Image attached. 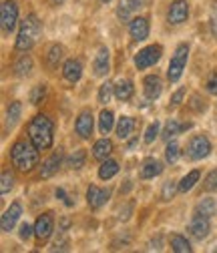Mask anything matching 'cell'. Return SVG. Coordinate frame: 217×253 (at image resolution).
Returning <instances> with one entry per match:
<instances>
[{
  "label": "cell",
  "mask_w": 217,
  "mask_h": 253,
  "mask_svg": "<svg viewBox=\"0 0 217 253\" xmlns=\"http://www.w3.org/2000/svg\"><path fill=\"white\" fill-rule=\"evenodd\" d=\"M0 183H2V185H0V193H2V195H6L8 191H10V189L14 187V175L6 169V171H2V181H0Z\"/></svg>",
  "instance_id": "d590c367"
},
{
  "label": "cell",
  "mask_w": 217,
  "mask_h": 253,
  "mask_svg": "<svg viewBox=\"0 0 217 253\" xmlns=\"http://www.w3.org/2000/svg\"><path fill=\"white\" fill-rule=\"evenodd\" d=\"M117 173H119V163H117L115 159H105V161H101V167H99V177H101L103 181L113 179Z\"/></svg>",
  "instance_id": "d4e9b609"
},
{
  "label": "cell",
  "mask_w": 217,
  "mask_h": 253,
  "mask_svg": "<svg viewBox=\"0 0 217 253\" xmlns=\"http://www.w3.org/2000/svg\"><path fill=\"white\" fill-rule=\"evenodd\" d=\"M20 215H22V205L18 203V201H14L6 211H4V215H2V219H0V227H2V231H12V227L16 225V221L20 219Z\"/></svg>",
  "instance_id": "5bb4252c"
},
{
  "label": "cell",
  "mask_w": 217,
  "mask_h": 253,
  "mask_svg": "<svg viewBox=\"0 0 217 253\" xmlns=\"http://www.w3.org/2000/svg\"><path fill=\"white\" fill-rule=\"evenodd\" d=\"M189 233L195 237V239H205L207 235H209V231H211V225H209V217H203V215H193V219L189 221Z\"/></svg>",
  "instance_id": "4fadbf2b"
},
{
  "label": "cell",
  "mask_w": 217,
  "mask_h": 253,
  "mask_svg": "<svg viewBox=\"0 0 217 253\" xmlns=\"http://www.w3.org/2000/svg\"><path fill=\"white\" fill-rule=\"evenodd\" d=\"M143 8V0H121L117 6V16L123 22H131L133 16Z\"/></svg>",
  "instance_id": "8fae6325"
},
{
  "label": "cell",
  "mask_w": 217,
  "mask_h": 253,
  "mask_svg": "<svg viewBox=\"0 0 217 253\" xmlns=\"http://www.w3.org/2000/svg\"><path fill=\"white\" fill-rule=\"evenodd\" d=\"M143 86H145L147 99H151V101L159 99V97H161V92H163V83H161V79H159L157 75H149V77H145Z\"/></svg>",
  "instance_id": "e0dca14e"
},
{
  "label": "cell",
  "mask_w": 217,
  "mask_h": 253,
  "mask_svg": "<svg viewBox=\"0 0 217 253\" xmlns=\"http://www.w3.org/2000/svg\"><path fill=\"white\" fill-rule=\"evenodd\" d=\"M52 2H54V4H63V2H65V0H52Z\"/></svg>",
  "instance_id": "7dc6e473"
},
{
  "label": "cell",
  "mask_w": 217,
  "mask_h": 253,
  "mask_svg": "<svg viewBox=\"0 0 217 253\" xmlns=\"http://www.w3.org/2000/svg\"><path fill=\"white\" fill-rule=\"evenodd\" d=\"M54 231V217L52 213H43L39 219H37V223H35V235L37 239L43 243L46 241Z\"/></svg>",
  "instance_id": "ba28073f"
},
{
  "label": "cell",
  "mask_w": 217,
  "mask_h": 253,
  "mask_svg": "<svg viewBox=\"0 0 217 253\" xmlns=\"http://www.w3.org/2000/svg\"><path fill=\"white\" fill-rule=\"evenodd\" d=\"M30 71H33V58L28 54H22L14 62V73H16V77H26V75H30Z\"/></svg>",
  "instance_id": "f1b7e54d"
},
{
  "label": "cell",
  "mask_w": 217,
  "mask_h": 253,
  "mask_svg": "<svg viewBox=\"0 0 217 253\" xmlns=\"http://www.w3.org/2000/svg\"><path fill=\"white\" fill-rule=\"evenodd\" d=\"M187 58H189V46L187 44H179L175 54L171 56V62H169V69H167V79L171 83H177L187 67Z\"/></svg>",
  "instance_id": "277c9868"
},
{
  "label": "cell",
  "mask_w": 217,
  "mask_h": 253,
  "mask_svg": "<svg viewBox=\"0 0 217 253\" xmlns=\"http://www.w3.org/2000/svg\"><path fill=\"white\" fill-rule=\"evenodd\" d=\"M92 129H95V119H92V113L88 109H85L75 123V131L81 139H88L92 135Z\"/></svg>",
  "instance_id": "30bf717a"
},
{
  "label": "cell",
  "mask_w": 217,
  "mask_h": 253,
  "mask_svg": "<svg viewBox=\"0 0 217 253\" xmlns=\"http://www.w3.org/2000/svg\"><path fill=\"white\" fill-rule=\"evenodd\" d=\"M209 26H211V33H213V37H217V6H215V8H213V12H211Z\"/></svg>",
  "instance_id": "7bdbcfd3"
},
{
  "label": "cell",
  "mask_w": 217,
  "mask_h": 253,
  "mask_svg": "<svg viewBox=\"0 0 217 253\" xmlns=\"http://www.w3.org/2000/svg\"><path fill=\"white\" fill-rule=\"evenodd\" d=\"M56 197H58V199H63L67 207H73V201H71V197L65 193V189H56Z\"/></svg>",
  "instance_id": "ee69618b"
},
{
  "label": "cell",
  "mask_w": 217,
  "mask_h": 253,
  "mask_svg": "<svg viewBox=\"0 0 217 253\" xmlns=\"http://www.w3.org/2000/svg\"><path fill=\"white\" fill-rule=\"evenodd\" d=\"M39 147L33 143V141H16L10 149V159H12V165L18 169V171H33L37 165H39Z\"/></svg>",
  "instance_id": "6da1fadb"
},
{
  "label": "cell",
  "mask_w": 217,
  "mask_h": 253,
  "mask_svg": "<svg viewBox=\"0 0 217 253\" xmlns=\"http://www.w3.org/2000/svg\"><path fill=\"white\" fill-rule=\"evenodd\" d=\"M205 189L207 191H217V167L205 177Z\"/></svg>",
  "instance_id": "ab89813d"
},
{
  "label": "cell",
  "mask_w": 217,
  "mask_h": 253,
  "mask_svg": "<svg viewBox=\"0 0 217 253\" xmlns=\"http://www.w3.org/2000/svg\"><path fill=\"white\" fill-rule=\"evenodd\" d=\"M165 159H167V163H175L179 159V145H177V141H167Z\"/></svg>",
  "instance_id": "e575fe53"
},
{
  "label": "cell",
  "mask_w": 217,
  "mask_h": 253,
  "mask_svg": "<svg viewBox=\"0 0 217 253\" xmlns=\"http://www.w3.org/2000/svg\"><path fill=\"white\" fill-rule=\"evenodd\" d=\"M111 153H113V143H111L107 137H105V139H99V141L95 143V147H92V157H95L97 161L109 159Z\"/></svg>",
  "instance_id": "44dd1931"
},
{
  "label": "cell",
  "mask_w": 217,
  "mask_h": 253,
  "mask_svg": "<svg viewBox=\"0 0 217 253\" xmlns=\"http://www.w3.org/2000/svg\"><path fill=\"white\" fill-rule=\"evenodd\" d=\"M205 86H207V92H211V94H217V71H213V73L209 75V79H207Z\"/></svg>",
  "instance_id": "60d3db41"
},
{
  "label": "cell",
  "mask_w": 217,
  "mask_h": 253,
  "mask_svg": "<svg viewBox=\"0 0 217 253\" xmlns=\"http://www.w3.org/2000/svg\"><path fill=\"white\" fill-rule=\"evenodd\" d=\"M63 56H65V48L60 46V44H52V46L48 48V56H46V60H48V65L54 69V67H58V62L63 60Z\"/></svg>",
  "instance_id": "d6a6232c"
},
{
  "label": "cell",
  "mask_w": 217,
  "mask_h": 253,
  "mask_svg": "<svg viewBox=\"0 0 217 253\" xmlns=\"http://www.w3.org/2000/svg\"><path fill=\"white\" fill-rule=\"evenodd\" d=\"M28 139L33 141L41 151L50 149L54 135H52V121L46 115H37L28 125Z\"/></svg>",
  "instance_id": "7a4b0ae2"
},
{
  "label": "cell",
  "mask_w": 217,
  "mask_h": 253,
  "mask_svg": "<svg viewBox=\"0 0 217 253\" xmlns=\"http://www.w3.org/2000/svg\"><path fill=\"white\" fill-rule=\"evenodd\" d=\"M111 69V54H109V48L107 46H101L95 60H92V71H95L97 77H105Z\"/></svg>",
  "instance_id": "2e32d148"
},
{
  "label": "cell",
  "mask_w": 217,
  "mask_h": 253,
  "mask_svg": "<svg viewBox=\"0 0 217 253\" xmlns=\"http://www.w3.org/2000/svg\"><path fill=\"white\" fill-rule=\"evenodd\" d=\"M0 22H2L4 35H10L12 30L16 28V22H18V4H16V0H4L2 14H0Z\"/></svg>",
  "instance_id": "8992f818"
},
{
  "label": "cell",
  "mask_w": 217,
  "mask_h": 253,
  "mask_svg": "<svg viewBox=\"0 0 217 253\" xmlns=\"http://www.w3.org/2000/svg\"><path fill=\"white\" fill-rule=\"evenodd\" d=\"M161 171H163V165H161L157 159H147V161L141 165V177H143V179H153V177L161 175Z\"/></svg>",
  "instance_id": "603a6c76"
},
{
  "label": "cell",
  "mask_w": 217,
  "mask_h": 253,
  "mask_svg": "<svg viewBox=\"0 0 217 253\" xmlns=\"http://www.w3.org/2000/svg\"><path fill=\"white\" fill-rule=\"evenodd\" d=\"M20 115H22V105H20L18 101H14V103L8 107V113H6V131H12V129H14L16 123H18V119H20Z\"/></svg>",
  "instance_id": "4316f807"
},
{
  "label": "cell",
  "mask_w": 217,
  "mask_h": 253,
  "mask_svg": "<svg viewBox=\"0 0 217 253\" xmlns=\"http://www.w3.org/2000/svg\"><path fill=\"white\" fill-rule=\"evenodd\" d=\"M183 97H185V88L181 86V88H179V90H177V92L173 94V97H171V103H173V105H181Z\"/></svg>",
  "instance_id": "f6af8a7d"
},
{
  "label": "cell",
  "mask_w": 217,
  "mask_h": 253,
  "mask_svg": "<svg viewBox=\"0 0 217 253\" xmlns=\"http://www.w3.org/2000/svg\"><path fill=\"white\" fill-rule=\"evenodd\" d=\"M175 191H179V185H177L175 181H165L163 191H161V199H163V201H171L173 195H175Z\"/></svg>",
  "instance_id": "8d00e7d4"
},
{
  "label": "cell",
  "mask_w": 217,
  "mask_h": 253,
  "mask_svg": "<svg viewBox=\"0 0 217 253\" xmlns=\"http://www.w3.org/2000/svg\"><path fill=\"white\" fill-rule=\"evenodd\" d=\"M85 161H87V153H85V149H77L73 155L67 157V167L77 171V169H83V167H85Z\"/></svg>",
  "instance_id": "f546056e"
},
{
  "label": "cell",
  "mask_w": 217,
  "mask_h": 253,
  "mask_svg": "<svg viewBox=\"0 0 217 253\" xmlns=\"http://www.w3.org/2000/svg\"><path fill=\"white\" fill-rule=\"evenodd\" d=\"M60 163H63V153H60V149H58V151H54V153L48 157V159L43 163V169H41V177H43V179H48V177H52V175L58 171Z\"/></svg>",
  "instance_id": "d6986e66"
},
{
  "label": "cell",
  "mask_w": 217,
  "mask_h": 253,
  "mask_svg": "<svg viewBox=\"0 0 217 253\" xmlns=\"http://www.w3.org/2000/svg\"><path fill=\"white\" fill-rule=\"evenodd\" d=\"M187 151H189L191 159L201 161V159H205V157L211 153V143H209V139H207L205 135H195V137L189 141Z\"/></svg>",
  "instance_id": "52a82bcc"
},
{
  "label": "cell",
  "mask_w": 217,
  "mask_h": 253,
  "mask_svg": "<svg viewBox=\"0 0 217 253\" xmlns=\"http://www.w3.org/2000/svg\"><path fill=\"white\" fill-rule=\"evenodd\" d=\"M129 35L135 42H141L149 37V20L143 18V16H135L131 22H129Z\"/></svg>",
  "instance_id": "9a60e30c"
},
{
  "label": "cell",
  "mask_w": 217,
  "mask_h": 253,
  "mask_svg": "<svg viewBox=\"0 0 217 253\" xmlns=\"http://www.w3.org/2000/svg\"><path fill=\"white\" fill-rule=\"evenodd\" d=\"M135 131V119L133 117H121L119 123H117V137L119 139H129Z\"/></svg>",
  "instance_id": "7402d4cb"
},
{
  "label": "cell",
  "mask_w": 217,
  "mask_h": 253,
  "mask_svg": "<svg viewBox=\"0 0 217 253\" xmlns=\"http://www.w3.org/2000/svg\"><path fill=\"white\" fill-rule=\"evenodd\" d=\"M189 16V4L187 0H175V2H171L169 6V12H167V20L171 24H181L185 22Z\"/></svg>",
  "instance_id": "7c38bea8"
},
{
  "label": "cell",
  "mask_w": 217,
  "mask_h": 253,
  "mask_svg": "<svg viewBox=\"0 0 217 253\" xmlns=\"http://www.w3.org/2000/svg\"><path fill=\"white\" fill-rule=\"evenodd\" d=\"M215 211H217V203H215L213 197H203L197 203V207H195V213L197 215H203V217H209V219L215 215Z\"/></svg>",
  "instance_id": "484cf974"
},
{
  "label": "cell",
  "mask_w": 217,
  "mask_h": 253,
  "mask_svg": "<svg viewBox=\"0 0 217 253\" xmlns=\"http://www.w3.org/2000/svg\"><path fill=\"white\" fill-rule=\"evenodd\" d=\"M44 97H46V86L39 84V86H35L33 94H30V101H33V105H41L44 101Z\"/></svg>",
  "instance_id": "74e56055"
},
{
  "label": "cell",
  "mask_w": 217,
  "mask_h": 253,
  "mask_svg": "<svg viewBox=\"0 0 217 253\" xmlns=\"http://www.w3.org/2000/svg\"><path fill=\"white\" fill-rule=\"evenodd\" d=\"M199 171H189L187 175H185L183 179H181V183H179V191L181 193H187V191H191V189L195 187V183L199 181Z\"/></svg>",
  "instance_id": "4dcf8cb0"
},
{
  "label": "cell",
  "mask_w": 217,
  "mask_h": 253,
  "mask_svg": "<svg viewBox=\"0 0 217 253\" xmlns=\"http://www.w3.org/2000/svg\"><path fill=\"white\" fill-rule=\"evenodd\" d=\"M161 54H163V48H161L159 44L145 46V48H141V50L137 52V56H135V67H137L139 71H145V69H149V67H153V65H157L159 58H161Z\"/></svg>",
  "instance_id": "5b68a950"
},
{
  "label": "cell",
  "mask_w": 217,
  "mask_h": 253,
  "mask_svg": "<svg viewBox=\"0 0 217 253\" xmlns=\"http://www.w3.org/2000/svg\"><path fill=\"white\" fill-rule=\"evenodd\" d=\"M131 211H133V203H129V205H127L125 209H121V215H119V219H121V221H127V219H129V213H131Z\"/></svg>",
  "instance_id": "bcb514c9"
},
{
  "label": "cell",
  "mask_w": 217,
  "mask_h": 253,
  "mask_svg": "<svg viewBox=\"0 0 217 253\" xmlns=\"http://www.w3.org/2000/svg\"><path fill=\"white\" fill-rule=\"evenodd\" d=\"M33 231H35V229L30 227L28 223H22V225H20V239H24V241H26V239H30Z\"/></svg>",
  "instance_id": "b9f144b4"
},
{
  "label": "cell",
  "mask_w": 217,
  "mask_h": 253,
  "mask_svg": "<svg viewBox=\"0 0 217 253\" xmlns=\"http://www.w3.org/2000/svg\"><path fill=\"white\" fill-rule=\"evenodd\" d=\"M41 33H43V24H41L39 16L37 14H28L20 22V30H18V37H16V50L33 48L37 44Z\"/></svg>",
  "instance_id": "3957f363"
},
{
  "label": "cell",
  "mask_w": 217,
  "mask_h": 253,
  "mask_svg": "<svg viewBox=\"0 0 217 253\" xmlns=\"http://www.w3.org/2000/svg\"><path fill=\"white\" fill-rule=\"evenodd\" d=\"M159 121H155V123H151L149 125V129H147V133H145V143L147 145H151L155 139H157V135H159Z\"/></svg>",
  "instance_id": "f35d334b"
},
{
  "label": "cell",
  "mask_w": 217,
  "mask_h": 253,
  "mask_svg": "<svg viewBox=\"0 0 217 253\" xmlns=\"http://www.w3.org/2000/svg\"><path fill=\"white\" fill-rule=\"evenodd\" d=\"M111 197V189H101L97 185H90L87 189V203L90 209H101Z\"/></svg>",
  "instance_id": "9c48e42d"
},
{
  "label": "cell",
  "mask_w": 217,
  "mask_h": 253,
  "mask_svg": "<svg viewBox=\"0 0 217 253\" xmlns=\"http://www.w3.org/2000/svg\"><path fill=\"white\" fill-rule=\"evenodd\" d=\"M189 126H191L189 123H187V125H183V123H179L177 119H169V121H167V125H165V131H163V139H165V141H171L177 133L187 131Z\"/></svg>",
  "instance_id": "cb8c5ba5"
},
{
  "label": "cell",
  "mask_w": 217,
  "mask_h": 253,
  "mask_svg": "<svg viewBox=\"0 0 217 253\" xmlns=\"http://www.w3.org/2000/svg\"><path fill=\"white\" fill-rule=\"evenodd\" d=\"M133 92H135V86H133V83L129 79H119L115 83V97L119 101H123V103L129 101L133 97Z\"/></svg>",
  "instance_id": "ffe728a7"
},
{
  "label": "cell",
  "mask_w": 217,
  "mask_h": 253,
  "mask_svg": "<svg viewBox=\"0 0 217 253\" xmlns=\"http://www.w3.org/2000/svg\"><path fill=\"white\" fill-rule=\"evenodd\" d=\"M169 241H171V249L175 253H191V245H189L187 237H183L179 233H173Z\"/></svg>",
  "instance_id": "83f0119b"
},
{
  "label": "cell",
  "mask_w": 217,
  "mask_h": 253,
  "mask_svg": "<svg viewBox=\"0 0 217 253\" xmlns=\"http://www.w3.org/2000/svg\"><path fill=\"white\" fill-rule=\"evenodd\" d=\"M115 126V115L111 113V111H103L101 113V117H99V131L103 133V135H109V131Z\"/></svg>",
  "instance_id": "1f68e13d"
},
{
  "label": "cell",
  "mask_w": 217,
  "mask_h": 253,
  "mask_svg": "<svg viewBox=\"0 0 217 253\" xmlns=\"http://www.w3.org/2000/svg\"><path fill=\"white\" fill-rule=\"evenodd\" d=\"M63 77L69 81V83H79L81 77H83V62L77 60V58H71L63 65Z\"/></svg>",
  "instance_id": "ac0fdd59"
},
{
  "label": "cell",
  "mask_w": 217,
  "mask_h": 253,
  "mask_svg": "<svg viewBox=\"0 0 217 253\" xmlns=\"http://www.w3.org/2000/svg\"><path fill=\"white\" fill-rule=\"evenodd\" d=\"M101 2H103V4H107V2H111V0H101Z\"/></svg>",
  "instance_id": "c3c4849f"
},
{
  "label": "cell",
  "mask_w": 217,
  "mask_h": 253,
  "mask_svg": "<svg viewBox=\"0 0 217 253\" xmlns=\"http://www.w3.org/2000/svg\"><path fill=\"white\" fill-rule=\"evenodd\" d=\"M113 94H115V84H111V83H103L101 88H99V103H101V105H107V103L111 101Z\"/></svg>",
  "instance_id": "836d02e7"
}]
</instances>
